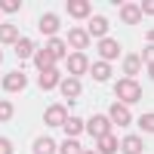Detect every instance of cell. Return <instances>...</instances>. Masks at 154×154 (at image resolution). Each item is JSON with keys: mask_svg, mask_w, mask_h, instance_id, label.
I'll return each mask as SVG.
<instances>
[{"mask_svg": "<svg viewBox=\"0 0 154 154\" xmlns=\"http://www.w3.org/2000/svg\"><path fill=\"white\" fill-rule=\"evenodd\" d=\"M114 96L120 99V105H133V102L142 99V86L136 80H117L114 83Z\"/></svg>", "mask_w": 154, "mask_h": 154, "instance_id": "6da1fadb", "label": "cell"}, {"mask_svg": "<svg viewBox=\"0 0 154 154\" xmlns=\"http://www.w3.org/2000/svg\"><path fill=\"white\" fill-rule=\"evenodd\" d=\"M83 130L89 133V136H105V133H111V120L105 117V114H96V117H89L86 123H83Z\"/></svg>", "mask_w": 154, "mask_h": 154, "instance_id": "7a4b0ae2", "label": "cell"}, {"mask_svg": "<svg viewBox=\"0 0 154 154\" xmlns=\"http://www.w3.org/2000/svg\"><path fill=\"white\" fill-rule=\"evenodd\" d=\"M68 120V108L65 105H49L46 111H43V123L46 126H62Z\"/></svg>", "mask_w": 154, "mask_h": 154, "instance_id": "3957f363", "label": "cell"}, {"mask_svg": "<svg viewBox=\"0 0 154 154\" xmlns=\"http://www.w3.org/2000/svg\"><path fill=\"white\" fill-rule=\"evenodd\" d=\"M25 83H28V77H25V71H9L3 80H0V86L6 89V93H19V89H25Z\"/></svg>", "mask_w": 154, "mask_h": 154, "instance_id": "277c9868", "label": "cell"}, {"mask_svg": "<svg viewBox=\"0 0 154 154\" xmlns=\"http://www.w3.org/2000/svg\"><path fill=\"white\" fill-rule=\"evenodd\" d=\"M68 46H74V53H83V49L89 46V34L83 28H71L68 31Z\"/></svg>", "mask_w": 154, "mask_h": 154, "instance_id": "5b68a950", "label": "cell"}, {"mask_svg": "<svg viewBox=\"0 0 154 154\" xmlns=\"http://www.w3.org/2000/svg\"><path fill=\"white\" fill-rule=\"evenodd\" d=\"M65 6H68V12L74 19H89L93 16V3H89V0H68Z\"/></svg>", "mask_w": 154, "mask_h": 154, "instance_id": "8992f818", "label": "cell"}, {"mask_svg": "<svg viewBox=\"0 0 154 154\" xmlns=\"http://www.w3.org/2000/svg\"><path fill=\"white\" fill-rule=\"evenodd\" d=\"M99 56H102V62H111V59H117V56H120V43H117V40H111V37L99 40Z\"/></svg>", "mask_w": 154, "mask_h": 154, "instance_id": "52a82bcc", "label": "cell"}, {"mask_svg": "<svg viewBox=\"0 0 154 154\" xmlns=\"http://www.w3.org/2000/svg\"><path fill=\"white\" fill-rule=\"evenodd\" d=\"M86 34H89V37H102V40H105V34H108V19H105V16H89Z\"/></svg>", "mask_w": 154, "mask_h": 154, "instance_id": "ba28073f", "label": "cell"}, {"mask_svg": "<svg viewBox=\"0 0 154 154\" xmlns=\"http://www.w3.org/2000/svg\"><path fill=\"white\" fill-rule=\"evenodd\" d=\"M65 59H68V71H71V77H80L83 71H89V62H86V56L74 53V56H65Z\"/></svg>", "mask_w": 154, "mask_h": 154, "instance_id": "9c48e42d", "label": "cell"}, {"mask_svg": "<svg viewBox=\"0 0 154 154\" xmlns=\"http://www.w3.org/2000/svg\"><path fill=\"white\" fill-rule=\"evenodd\" d=\"M117 6H120V19H123L126 25H139L142 12H139V6H136V3H117Z\"/></svg>", "mask_w": 154, "mask_h": 154, "instance_id": "30bf717a", "label": "cell"}, {"mask_svg": "<svg viewBox=\"0 0 154 154\" xmlns=\"http://www.w3.org/2000/svg\"><path fill=\"white\" fill-rule=\"evenodd\" d=\"M117 151H123V154H142V139L139 136H126L123 142H117Z\"/></svg>", "mask_w": 154, "mask_h": 154, "instance_id": "8fae6325", "label": "cell"}, {"mask_svg": "<svg viewBox=\"0 0 154 154\" xmlns=\"http://www.w3.org/2000/svg\"><path fill=\"white\" fill-rule=\"evenodd\" d=\"M96 142H99V151H96V154H117V139H114L111 133H105V136H99Z\"/></svg>", "mask_w": 154, "mask_h": 154, "instance_id": "7c38bea8", "label": "cell"}, {"mask_svg": "<svg viewBox=\"0 0 154 154\" xmlns=\"http://www.w3.org/2000/svg\"><path fill=\"white\" fill-rule=\"evenodd\" d=\"M108 120H114L117 126H126V123L133 120V117H130V108H126V105H111V117H108Z\"/></svg>", "mask_w": 154, "mask_h": 154, "instance_id": "4fadbf2b", "label": "cell"}, {"mask_svg": "<svg viewBox=\"0 0 154 154\" xmlns=\"http://www.w3.org/2000/svg\"><path fill=\"white\" fill-rule=\"evenodd\" d=\"M59 145L53 142L49 136H40V139H34V154H56Z\"/></svg>", "mask_w": 154, "mask_h": 154, "instance_id": "5bb4252c", "label": "cell"}, {"mask_svg": "<svg viewBox=\"0 0 154 154\" xmlns=\"http://www.w3.org/2000/svg\"><path fill=\"white\" fill-rule=\"evenodd\" d=\"M89 74H93V80H111V65L108 62H96V65H89Z\"/></svg>", "mask_w": 154, "mask_h": 154, "instance_id": "9a60e30c", "label": "cell"}, {"mask_svg": "<svg viewBox=\"0 0 154 154\" xmlns=\"http://www.w3.org/2000/svg\"><path fill=\"white\" fill-rule=\"evenodd\" d=\"M40 31L46 37H53L59 31V16H53V12H46V16H40Z\"/></svg>", "mask_w": 154, "mask_h": 154, "instance_id": "2e32d148", "label": "cell"}, {"mask_svg": "<svg viewBox=\"0 0 154 154\" xmlns=\"http://www.w3.org/2000/svg\"><path fill=\"white\" fill-rule=\"evenodd\" d=\"M59 80H62L59 71L49 68V71H40V80H37V83H40V89H53V86H59Z\"/></svg>", "mask_w": 154, "mask_h": 154, "instance_id": "e0dca14e", "label": "cell"}, {"mask_svg": "<svg viewBox=\"0 0 154 154\" xmlns=\"http://www.w3.org/2000/svg\"><path fill=\"white\" fill-rule=\"evenodd\" d=\"M16 56L25 62V59H34V43L28 40V37H19V43H16Z\"/></svg>", "mask_w": 154, "mask_h": 154, "instance_id": "ac0fdd59", "label": "cell"}, {"mask_svg": "<svg viewBox=\"0 0 154 154\" xmlns=\"http://www.w3.org/2000/svg\"><path fill=\"white\" fill-rule=\"evenodd\" d=\"M0 43H19V28L16 25H0Z\"/></svg>", "mask_w": 154, "mask_h": 154, "instance_id": "d6986e66", "label": "cell"}, {"mask_svg": "<svg viewBox=\"0 0 154 154\" xmlns=\"http://www.w3.org/2000/svg\"><path fill=\"white\" fill-rule=\"evenodd\" d=\"M62 130H65L71 139H77V136L83 133V120H80V117H68L65 123H62Z\"/></svg>", "mask_w": 154, "mask_h": 154, "instance_id": "ffe728a7", "label": "cell"}, {"mask_svg": "<svg viewBox=\"0 0 154 154\" xmlns=\"http://www.w3.org/2000/svg\"><path fill=\"white\" fill-rule=\"evenodd\" d=\"M65 40H59V37H49V43H46V53L49 56H53V59H62V56H65Z\"/></svg>", "mask_w": 154, "mask_h": 154, "instance_id": "44dd1931", "label": "cell"}, {"mask_svg": "<svg viewBox=\"0 0 154 154\" xmlns=\"http://www.w3.org/2000/svg\"><path fill=\"white\" fill-rule=\"evenodd\" d=\"M34 65H37V68H40V71H49V68H53V65H56V59H53V56H49V53H46V49H40V53H34Z\"/></svg>", "mask_w": 154, "mask_h": 154, "instance_id": "7402d4cb", "label": "cell"}, {"mask_svg": "<svg viewBox=\"0 0 154 154\" xmlns=\"http://www.w3.org/2000/svg\"><path fill=\"white\" fill-rule=\"evenodd\" d=\"M62 93H65V99H77L80 96V80H62Z\"/></svg>", "mask_w": 154, "mask_h": 154, "instance_id": "603a6c76", "label": "cell"}, {"mask_svg": "<svg viewBox=\"0 0 154 154\" xmlns=\"http://www.w3.org/2000/svg\"><path fill=\"white\" fill-rule=\"evenodd\" d=\"M139 68H142V59H139V56H123V71L130 74V77H133Z\"/></svg>", "mask_w": 154, "mask_h": 154, "instance_id": "cb8c5ba5", "label": "cell"}, {"mask_svg": "<svg viewBox=\"0 0 154 154\" xmlns=\"http://www.w3.org/2000/svg\"><path fill=\"white\" fill-rule=\"evenodd\" d=\"M12 114H16V105H12V102H0V123L12 120Z\"/></svg>", "mask_w": 154, "mask_h": 154, "instance_id": "d4e9b609", "label": "cell"}, {"mask_svg": "<svg viewBox=\"0 0 154 154\" xmlns=\"http://www.w3.org/2000/svg\"><path fill=\"white\" fill-rule=\"evenodd\" d=\"M59 154H80V145H77V139H68V142L59 145Z\"/></svg>", "mask_w": 154, "mask_h": 154, "instance_id": "484cf974", "label": "cell"}, {"mask_svg": "<svg viewBox=\"0 0 154 154\" xmlns=\"http://www.w3.org/2000/svg\"><path fill=\"white\" fill-rule=\"evenodd\" d=\"M139 126L148 130V133H154V114H142V117H139Z\"/></svg>", "mask_w": 154, "mask_h": 154, "instance_id": "4316f807", "label": "cell"}, {"mask_svg": "<svg viewBox=\"0 0 154 154\" xmlns=\"http://www.w3.org/2000/svg\"><path fill=\"white\" fill-rule=\"evenodd\" d=\"M22 6V0H0V9H3V12H16Z\"/></svg>", "mask_w": 154, "mask_h": 154, "instance_id": "83f0119b", "label": "cell"}, {"mask_svg": "<svg viewBox=\"0 0 154 154\" xmlns=\"http://www.w3.org/2000/svg\"><path fill=\"white\" fill-rule=\"evenodd\" d=\"M0 154H12V142L9 139H0Z\"/></svg>", "mask_w": 154, "mask_h": 154, "instance_id": "f1b7e54d", "label": "cell"}, {"mask_svg": "<svg viewBox=\"0 0 154 154\" xmlns=\"http://www.w3.org/2000/svg\"><path fill=\"white\" fill-rule=\"evenodd\" d=\"M80 154H96V151H80Z\"/></svg>", "mask_w": 154, "mask_h": 154, "instance_id": "f546056e", "label": "cell"}, {"mask_svg": "<svg viewBox=\"0 0 154 154\" xmlns=\"http://www.w3.org/2000/svg\"><path fill=\"white\" fill-rule=\"evenodd\" d=\"M0 59H3V53H0Z\"/></svg>", "mask_w": 154, "mask_h": 154, "instance_id": "4dcf8cb0", "label": "cell"}]
</instances>
